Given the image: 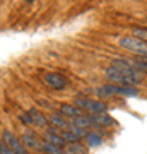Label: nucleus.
Segmentation results:
<instances>
[{"mask_svg": "<svg viewBox=\"0 0 147 154\" xmlns=\"http://www.w3.org/2000/svg\"><path fill=\"white\" fill-rule=\"evenodd\" d=\"M104 79L108 81L109 84H118V86H132V88H139L140 84H144L147 77L139 72L133 67H128V69H116V67L108 65L104 69Z\"/></svg>", "mask_w": 147, "mask_h": 154, "instance_id": "f257e3e1", "label": "nucleus"}, {"mask_svg": "<svg viewBox=\"0 0 147 154\" xmlns=\"http://www.w3.org/2000/svg\"><path fill=\"white\" fill-rule=\"evenodd\" d=\"M93 93L96 94L98 99H106L113 98V96H123V98H133V96H139L140 94V89L139 88H132V86H118V84H103V86H96L93 89Z\"/></svg>", "mask_w": 147, "mask_h": 154, "instance_id": "f03ea898", "label": "nucleus"}, {"mask_svg": "<svg viewBox=\"0 0 147 154\" xmlns=\"http://www.w3.org/2000/svg\"><path fill=\"white\" fill-rule=\"evenodd\" d=\"M72 103L81 108L86 115H96V113H108L109 105L103 99L98 98H89V96H84V94H75Z\"/></svg>", "mask_w": 147, "mask_h": 154, "instance_id": "7ed1b4c3", "label": "nucleus"}, {"mask_svg": "<svg viewBox=\"0 0 147 154\" xmlns=\"http://www.w3.org/2000/svg\"><path fill=\"white\" fill-rule=\"evenodd\" d=\"M118 45L121 48H125L127 51H130L137 58H147V43L142 39L135 38V36H120L118 38Z\"/></svg>", "mask_w": 147, "mask_h": 154, "instance_id": "20e7f679", "label": "nucleus"}, {"mask_svg": "<svg viewBox=\"0 0 147 154\" xmlns=\"http://www.w3.org/2000/svg\"><path fill=\"white\" fill-rule=\"evenodd\" d=\"M43 82L53 91H63L69 86L67 77H63L60 72H44L43 74Z\"/></svg>", "mask_w": 147, "mask_h": 154, "instance_id": "39448f33", "label": "nucleus"}, {"mask_svg": "<svg viewBox=\"0 0 147 154\" xmlns=\"http://www.w3.org/2000/svg\"><path fill=\"white\" fill-rule=\"evenodd\" d=\"M0 139H2V140H4V142H5L16 154H29V151L22 146L21 139L17 137L14 132H11V130L4 128V130H2V137H0Z\"/></svg>", "mask_w": 147, "mask_h": 154, "instance_id": "423d86ee", "label": "nucleus"}, {"mask_svg": "<svg viewBox=\"0 0 147 154\" xmlns=\"http://www.w3.org/2000/svg\"><path fill=\"white\" fill-rule=\"evenodd\" d=\"M19 139H21L22 146L31 152V151H34V152H41V139L38 137V134L33 132V130H26L24 134H21L19 135Z\"/></svg>", "mask_w": 147, "mask_h": 154, "instance_id": "0eeeda50", "label": "nucleus"}, {"mask_svg": "<svg viewBox=\"0 0 147 154\" xmlns=\"http://www.w3.org/2000/svg\"><path fill=\"white\" fill-rule=\"evenodd\" d=\"M89 116L93 120V128H96V130H106V128L115 125V120L108 113H96V115H89Z\"/></svg>", "mask_w": 147, "mask_h": 154, "instance_id": "6e6552de", "label": "nucleus"}, {"mask_svg": "<svg viewBox=\"0 0 147 154\" xmlns=\"http://www.w3.org/2000/svg\"><path fill=\"white\" fill-rule=\"evenodd\" d=\"M103 134L104 130H96V128H91L87 130L86 137H84V142H86L87 149H96L103 144Z\"/></svg>", "mask_w": 147, "mask_h": 154, "instance_id": "1a4fd4ad", "label": "nucleus"}, {"mask_svg": "<svg viewBox=\"0 0 147 154\" xmlns=\"http://www.w3.org/2000/svg\"><path fill=\"white\" fill-rule=\"evenodd\" d=\"M57 111H58L62 116H65L67 120H72V118H75V116L84 115V111H82L81 108H77L74 103H62Z\"/></svg>", "mask_w": 147, "mask_h": 154, "instance_id": "9d476101", "label": "nucleus"}, {"mask_svg": "<svg viewBox=\"0 0 147 154\" xmlns=\"http://www.w3.org/2000/svg\"><path fill=\"white\" fill-rule=\"evenodd\" d=\"M27 111H29V115L33 116V122L34 125L39 127V128H46V127H50V122H48V115H44L41 110H38L36 106H31V108H27Z\"/></svg>", "mask_w": 147, "mask_h": 154, "instance_id": "9b49d317", "label": "nucleus"}, {"mask_svg": "<svg viewBox=\"0 0 147 154\" xmlns=\"http://www.w3.org/2000/svg\"><path fill=\"white\" fill-rule=\"evenodd\" d=\"M48 122H50V127H55V128H58V130H67L69 125H70V122L67 120L65 116H62L58 111L50 113V115H48Z\"/></svg>", "mask_w": 147, "mask_h": 154, "instance_id": "f8f14e48", "label": "nucleus"}, {"mask_svg": "<svg viewBox=\"0 0 147 154\" xmlns=\"http://www.w3.org/2000/svg\"><path fill=\"white\" fill-rule=\"evenodd\" d=\"M72 125L79 127V128H84V130H91L93 128V120H91V116L89 115H81V116H75V118H72L70 120Z\"/></svg>", "mask_w": 147, "mask_h": 154, "instance_id": "ddd939ff", "label": "nucleus"}, {"mask_svg": "<svg viewBox=\"0 0 147 154\" xmlns=\"http://www.w3.org/2000/svg\"><path fill=\"white\" fill-rule=\"evenodd\" d=\"M43 140H46V142H50V144H55V146H58V147H65L67 146V142L63 140V137H62L60 134H53V132H48V130L43 132Z\"/></svg>", "mask_w": 147, "mask_h": 154, "instance_id": "4468645a", "label": "nucleus"}, {"mask_svg": "<svg viewBox=\"0 0 147 154\" xmlns=\"http://www.w3.org/2000/svg\"><path fill=\"white\" fill-rule=\"evenodd\" d=\"M41 152L43 154H67L65 147H58V146L50 144L46 140H43V139H41Z\"/></svg>", "mask_w": 147, "mask_h": 154, "instance_id": "2eb2a0df", "label": "nucleus"}, {"mask_svg": "<svg viewBox=\"0 0 147 154\" xmlns=\"http://www.w3.org/2000/svg\"><path fill=\"white\" fill-rule=\"evenodd\" d=\"M65 152L67 154H86L87 152V146L79 140V142H70L65 146Z\"/></svg>", "mask_w": 147, "mask_h": 154, "instance_id": "dca6fc26", "label": "nucleus"}, {"mask_svg": "<svg viewBox=\"0 0 147 154\" xmlns=\"http://www.w3.org/2000/svg\"><path fill=\"white\" fill-rule=\"evenodd\" d=\"M130 33H132V36H135V38H139V39H142V41H145V43H147V28L132 26V28H130Z\"/></svg>", "mask_w": 147, "mask_h": 154, "instance_id": "f3484780", "label": "nucleus"}, {"mask_svg": "<svg viewBox=\"0 0 147 154\" xmlns=\"http://www.w3.org/2000/svg\"><path fill=\"white\" fill-rule=\"evenodd\" d=\"M17 120L21 122L22 125H26V127H33L34 125L33 116L29 115V111H21V113L17 115Z\"/></svg>", "mask_w": 147, "mask_h": 154, "instance_id": "a211bd4d", "label": "nucleus"}, {"mask_svg": "<svg viewBox=\"0 0 147 154\" xmlns=\"http://www.w3.org/2000/svg\"><path fill=\"white\" fill-rule=\"evenodd\" d=\"M133 65H135V69L139 72H142L144 75L147 77V58H133Z\"/></svg>", "mask_w": 147, "mask_h": 154, "instance_id": "6ab92c4d", "label": "nucleus"}, {"mask_svg": "<svg viewBox=\"0 0 147 154\" xmlns=\"http://www.w3.org/2000/svg\"><path fill=\"white\" fill-rule=\"evenodd\" d=\"M60 135L63 137V140H65L67 144H70V142H79V140H81V139L77 137L75 134H72L70 130H62Z\"/></svg>", "mask_w": 147, "mask_h": 154, "instance_id": "aec40b11", "label": "nucleus"}, {"mask_svg": "<svg viewBox=\"0 0 147 154\" xmlns=\"http://www.w3.org/2000/svg\"><path fill=\"white\" fill-rule=\"evenodd\" d=\"M0 154H16V152H14V151H12V149L9 147L2 139H0Z\"/></svg>", "mask_w": 147, "mask_h": 154, "instance_id": "412c9836", "label": "nucleus"}, {"mask_svg": "<svg viewBox=\"0 0 147 154\" xmlns=\"http://www.w3.org/2000/svg\"><path fill=\"white\" fill-rule=\"evenodd\" d=\"M38 103H39L41 106H43V108H53V105L50 103L48 99H38Z\"/></svg>", "mask_w": 147, "mask_h": 154, "instance_id": "4be33fe9", "label": "nucleus"}, {"mask_svg": "<svg viewBox=\"0 0 147 154\" xmlns=\"http://www.w3.org/2000/svg\"><path fill=\"white\" fill-rule=\"evenodd\" d=\"M26 2H27V4H33L34 0H26Z\"/></svg>", "mask_w": 147, "mask_h": 154, "instance_id": "5701e85b", "label": "nucleus"}, {"mask_svg": "<svg viewBox=\"0 0 147 154\" xmlns=\"http://www.w3.org/2000/svg\"><path fill=\"white\" fill-rule=\"evenodd\" d=\"M145 21H147V16H145Z\"/></svg>", "mask_w": 147, "mask_h": 154, "instance_id": "b1692460", "label": "nucleus"}]
</instances>
